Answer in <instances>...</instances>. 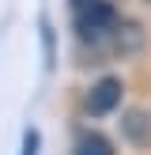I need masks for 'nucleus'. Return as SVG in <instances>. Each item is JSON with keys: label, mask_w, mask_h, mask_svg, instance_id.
<instances>
[{"label": "nucleus", "mask_w": 151, "mask_h": 155, "mask_svg": "<svg viewBox=\"0 0 151 155\" xmlns=\"http://www.w3.org/2000/svg\"><path fill=\"white\" fill-rule=\"evenodd\" d=\"M121 102H125V80H121L117 72H102L91 80V87L83 91V114L87 117H110V114L121 110Z\"/></svg>", "instance_id": "f257e3e1"}, {"label": "nucleus", "mask_w": 151, "mask_h": 155, "mask_svg": "<svg viewBox=\"0 0 151 155\" xmlns=\"http://www.w3.org/2000/svg\"><path fill=\"white\" fill-rule=\"evenodd\" d=\"M143 4H151V0H143Z\"/></svg>", "instance_id": "6e6552de"}, {"label": "nucleus", "mask_w": 151, "mask_h": 155, "mask_svg": "<svg viewBox=\"0 0 151 155\" xmlns=\"http://www.w3.org/2000/svg\"><path fill=\"white\" fill-rule=\"evenodd\" d=\"M45 140H42V129L38 125H27L23 129V140H19V155H42Z\"/></svg>", "instance_id": "423d86ee"}, {"label": "nucleus", "mask_w": 151, "mask_h": 155, "mask_svg": "<svg viewBox=\"0 0 151 155\" xmlns=\"http://www.w3.org/2000/svg\"><path fill=\"white\" fill-rule=\"evenodd\" d=\"M38 45H42V72L53 76L57 72V61H60V42H57V27H53L49 15H38Z\"/></svg>", "instance_id": "20e7f679"}, {"label": "nucleus", "mask_w": 151, "mask_h": 155, "mask_svg": "<svg viewBox=\"0 0 151 155\" xmlns=\"http://www.w3.org/2000/svg\"><path fill=\"white\" fill-rule=\"evenodd\" d=\"M121 136H125L132 148L151 151V110L147 106H132V110L121 114Z\"/></svg>", "instance_id": "7ed1b4c3"}, {"label": "nucleus", "mask_w": 151, "mask_h": 155, "mask_svg": "<svg viewBox=\"0 0 151 155\" xmlns=\"http://www.w3.org/2000/svg\"><path fill=\"white\" fill-rule=\"evenodd\" d=\"M106 45H110L113 57H136V53H143V45H147V30L136 19H125V15H121V23L113 27V34L106 38Z\"/></svg>", "instance_id": "f03ea898"}, {"label": "nucleus", "mask_w": 151, "mask_h": 155, "mask_svg": "<svg viewBox=\"0 0 151 155\" xmlns=\"http://www.w3.org/2000/svg\"><path fill=\"white\" fill-rule=\"evenodd\" d=\"M91 4H98V0H68V15H79V12H87Z\"/></svg>", "instance_id": "0eeeda50"}, {"label": "nucleus", "mask_w": 151, "mask_h": 155, "mask_svg": "<svg viewBox=\"0 0 151 155\" xmlns=\"http://www.w3.org/2000/svg\"><path fill=\"white\" fill-rule=\"evenodd\" d=\"M72 155H117V148L102 129H79L72 140Z\"/></svg>", "instance_id": "39448f33"}]
</instances>
